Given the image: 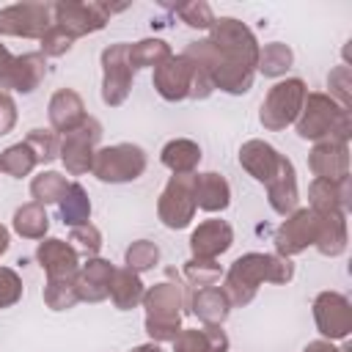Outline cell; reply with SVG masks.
<instances>
[{
	"label": "cell",
	"mask_w": 352,
	"mask_h": 352,
	"mask_svg": "<svg viewBox=\"0 0 352 352\" xmlns=\"http://www.w3.org/2000/svg\"><path fill=\"white\" fill-rule=\"evenodd\" d=\"M209 30V38L190 41L182 55L206 72L212 88H220L231 96L248 94L258 66V41L253 30L234 16L214 19Z\"/></svg>",
	"instance_id": "cell-1"
},
{
	"label": "cell",
	"mask_w": 352,
	"mask_h": 352,
	"mask_svg": "<svg viewBox=\"0 0 352 352\" xmlns=\"http://www.w3.org/2000/svg\"><path fill=\"white\" fill-rule=\"evenodd\" d=\"M294 278V264L278 253H245L239 256L223 280V292L231 305L253 302L261 283H289Z\"/></svg>",
	"instance_id": "cell-2"
},
{
	"label": "cell",
	"mask_w": 352,
	"mask_h": 352,
	"mask_svg": "<svg viewBox=\"0 0 352 352\" xmlns=\"http://www.w3.org/2000/svg\"><path fill=\"white\" fill-rule=\"evenodd\" d=\"M297 135L302 140H338V143H349L352 135V116L349 110H344L341 104H336L327 94H308L305 104L294 121Z\"/></svg>",
	"instance_id": "cell-3"
},
{
	"label": "cell",
	"mask_w": 352,
	"mask_h": 352,
	"mask_svg": "<svg viewBox=\"0 0 352 352\" xmlns=\"http://www.w3.org/2000/svg\"><path fill=\"white\" fill-rule=\"evenodd\" d=\"M143 308H146V333L154 344L173 341L182 333V305L184 294L179 283H154L143 292Z\"/></svg>",
	"instance_id": "cell-4"
},
{
	"label": "cell",
	"mask_w": 352,
	"mask_h": 352,
	"mask_svg": "<svg viewBox=\"0 0 352 352\" xmlns=\"http://www.w3.org/2000/svg\"><path fill=\"white\" fill-rule=\"evenodd\" d=\"M146 165H148L146 151L138 143H116L96 148L91 173L104 184H124L140 179Z\"/></svg>",
	"instance_id": "cell-5"
},
{
	"label": "cell",
	"mask_w": 352,
	"mask_h": 352,
	"mask_svg": "<svg viewBox=\"0 0 352 352\" xmlns=\"http://www.w3.org/2000/svg\"><path fill=\"white\" fill-rule=\"evenodd\" d=\"M305 96H308V88L300 77H289V80L275 82L270 88V94L264 96L261 110H258L261 126L270 132H280L289 124H294L302 104H305Z\"/></svg>",
	"instance_id": "cell-6"
},
{
	"label": "cell",
	"mask_w": 352,
	"mask_h": 352,
	"mask_svg": "<svg viewBox=\"0 0 352 352\" xmlns=\"http://www.w3.org/2000/svg\"><path fill=\"white\" fill-rule=\"evenodd\" d=\"M126 6H107V3H74V0H60L52 3V25L66 30L72 38L96 33L107 25V19L116 11H124Z\"/></svg>",
	"instance_id": "cell-7"
},
{
	"label": "cell",
	"mask_w": 352,
	"mask_h": 352,
	"mask_svg": "<svg viewBox=\"0 0 352 352\" xmlns=\"http://www.w3.org/2000/svg\"><path fill=\"white\" fill-rule=\"evenodd\" d=\"M129 44L118 41L102 50V102L107 107H121L132 91L135 69L126 55Z\"/></svg>",
	"instance_id": "cell-8"
},
{
	"label": "cell",
	"mask_w": 352,
	"mask_h": 352,
	"mask_svg": "<svg viewBox=\"0 0 352 352\" xmlns=\"http://www.w3.org/2000/svg\"><path fill=\"white\" fill-rule=\"evenodd\" d=\"M99 140H102V124H99L94 116H88L74 132L63 135V140H60L58 157H60L63 168H66L72 176L88 173L91 165H94V154H96Z\"/></svg>",
	"instance_id": "cell-9"
},
{
	"label": "cell",
	"mask_w": 352,
	"mask_h": 352,
	"mask_svg": "<svg viewBox=\"0 0 352 352\" xmlns=\"http://www.w3.org/2000/svg\"><path fill=\"white\" fill-rule=\"evenodd\" d=\"M195 209L198 206H195V195H192V173L170 176L157 201V214H160L162 226H168L173 231L187 228L195 217Z\"/></svg>",
	"instance_id": "cell-10"
},
{
	"label": "cell",
	"mask_w": 352,
	"mask_h": 352,
	"mask_svg": "<svg viewBox=\"0 0 352 352\" xmlns=\"http://www.w3.org/2000/svg\"><path fill=\"white\" fill-rule=\"evenodd\" d=\"M52 28V3H14L0 8V36L41 38Z\"/></svg>",
	"instance_id": "cell-11"
},
{
	"label": "cell",
	"mask_w": 352,
	"mask_h": 352,
	"mask_svg": "<svg viewBox=\"0 0 352 352\" xmlns=\"http://www.w3.org/2000/svg\"><path fill=\"white\" fill-rule=\"evenodd\" d=\"M319 234V214L314 209H294L275 231V250L283 258H292L311 248Z\"/></svg>",
	"instance_id": "cell-12"
},
{
	"label": "cell",
	"mask_w": 352,
	"mask_h": 352,
	"mask_svg": "<svg viewBox=\"0 0 352 352\" xmlns=\"http://www.w3.org/2000/svg\"><path fill=\"white\" fill-rule=\"evenodd\" d=\"M314 322L324 341H344L352 333V305L338 292H319L314 300Z\"/></svg>",
	"instance_id": "cell-13"
},
{
	"label": "cell",
	"mask_w": 352,
	"mask_h": 352,
	"mask_svg": "<svg viewBox=\"0 0 352 352\" xmlns=\"http://www.w3.org/2000/svg\"><path fill=\"white\" fill-rule=\"evenodd\" d=\"M192 80H195V66L184 55H170L160 66H154V91L165 102H182L190 99L192 94Z\"/></svg>",
	"instance_id": "cell-14"
},
{
	"label": "cell",
	"mask_w": 352,
	"mask_h": 352,
	"mask_svg": "<svg viewBox=\"0 0 352 352\" xmlns=\"http://www.w3.org/2000/svg\"><path fill=\"white\" fill-rule=\"evenodd\" d=\"M36 261L47 272V280H74L80 270V253L63 239H41L36 248Z\"/></svg>",
	"instance_id": "cell-15"
},
{
	"label": "cell",
	"mask_w": 352,
	"mask_h": 352,
	"mask_svg": "<svg viewBox=\"0 0 352 352\" xmlns=\"http://www.w3.org/2000/svg\"><path fill=\"white\" fill-rule=\"evenodd\" d=\"M308 168L324 182L349 179V146L338 140H319L308 154Z\"/></svg>",
	"instance_id": "cell-16"
},
{
	"label": "cell",
	"mask_w": 352,
	"mask_h": 352,
	"mask_svg": "<svg viewBox=\"0 0 352 352\" xmlns=\"http://www.w3.org/2000/svg\"><path fill=\"white\" fill-rule=\"evenodd\" d=\"M116 267L107 258H88L85 264H80L77 275H74V289L80 302H102L110 297V280H113Z\"/></svg>",
	"instance_id": "cell-17"
},
{
	"label": "cell",
	"mask_w": 352,
	"mask_h": 352,
	"mask_svg": "<svg viewBox=\"0 0 352 352\" xmlns=\"http://www.w3.org/2000/svg\"><path fill=\"white\" fill-rule=\"evenodd\" d=\"M234 245V228L226 220H204L190 234V250L192 258H217Z\"/></svg>",
	"instance_id": "cell-18"
},
{
	"label": "cell",
	"mask_w": 352,
	"mask_h": 352,
	"mask_svg": "<svg viewBox=\"0 0 352 352\" xmlns=\"http://www.w3.org/2000/svg\"><path fill=\"white\" fill-rule=\"evenodd\" d=\"M280 162H283V154H278V148L270 146V143H264V140H256L253 138V140H245L239 146V165L256 182H261V184H267L278 173Z\"/></svg>",
	"instance_id": "cell-19"
},
{
	"label": "cell",
	"mask_w": 352,
	"mask_h": 352,
	"mask_svg": "<svg viewBox=\"0 0 352 352\" xmlns=\"http://www.w3.org/2000/svg\"><path fill=\"white\" fill-rule=\"evenodd\" d=\"M47 116H50L52 132H60V135L74 132V129L88 118L80 94L72 91V88H60V91L52 94V99H50V104H47Z\"/></svg>",
	"instance_id": "cell-20"
},
{
	"label": "cell",
	"mask_w": 352,
	"mask_h": 352,
	"mask_svg": "<svg viewBox=\"0 0 352 352\" xmlns=\"http://www.w3.org/2000/svg\"><path fill=\"white\" fill-rule=\"evenodd\" d=\"M308 201L316 214H327V212H349L352 209V190H349V179L344 182H324V179H314L308 187Z\"/></svg>",
	"instance_id": "cell-21"
},
{
	"label": "cell",
	"mask_w": 352,
	"mask_h": 352,
	"mask_svg": "<svg viewBox=\"0 0 352 352\" xmlns=\"http://www.w3.org/2000/svg\"><path fill=\"white\" fill-rule=\"evenodd\" d=\"M47 77V58L41 52H25V55H14L11 72H8V82H6V94L16 91V94H33L41 80Z\"/></svg>",
	"instance_id": "cell-22"
},
{
	"label": "cell",
	"mask_w": 352,
	"mask_h": 352,
	"mask_svg": "<svg viewBox=\"0 0 352 352\" xmlns=\"http://www.w3.org/2000/svg\"><path fill=\"white\" fill-rule=\"evenodd\" d=\"M267 201L272 206V212L278 214H292L297 209V201H300V192H297V173H294V165L289 157H283L278 173L267 182Z\"/></svg>",
	"instance_id": "cell-23"
},
{
	"label": "cell",
	"mask_w": 352,
	"mask_h": 352,
	"mask_svg": "<svg viewBox=\"0 0 352 352\" xmlns=\"http://www.w3.org/2000/svg\"><path fill=\"white\" fill-rule=\"evenodd\" d=\"M192 195L195 206L204 212H223L231 204V184L226 176L206 170V173H192Z\"/></svg>",
	"instance_id": "cell-24"
},
{
	"label": "cell",
	"mask_w": 352,
	"mask_h": 352,
	"mask_svg": "<svg viewBox=\"0 0 352 352\" xmlns=\"http://www.w3.org/2000/svg\"><path fill=\"white\" fill-rule=\"evenodd\" d=\"M190 311L204 324H217L220 327L231 314V302H228V297H226V292L220 286H206V289H195L192 292Z\"/></svg>",
	"instance_id": "cell-25"
},
{
	"label": "cell",
	"mask_w": 352,
	"mask_h": 352,
	"mask_svg": "<svg viewBox=\"0 0 352 352\" xmlns=\"http://www.w3.org/2000/svg\"><path fill=\"white\" fill-rule=\"evenodd\" d=\"M173 352H228V336L217 324L182 330L173 338Z\"/></svg>",
	"instance_id": "cell-26"
},
{
	"label": "cell",
	"mask_w": 352,
	"mask_h": 352,
	"mask_svg": "<svg viewBox=\"0 0 352 352\" xmlns=\"http://www.w3.org/2000/svg\"><path fill=\"white\" fill-rule=\"evenodd\" d=\"M201 146L190 138H173L162 146L160 151V160L162 165L173 173V176H184V173H195L198 162H201Z\"/></svg>",
	"instance_id": "cell-27"
},
{
	"label": "cell",
	"mask_w": 352,
	"mask_h": 352,
	"mask_svg": "<svg viewBox=\"0 0 352 352\" xmlns=\"http://www.w3.org/2000/svg\"><path fill=\"white\" fill-rule=\"evenodd\" d=\"M314 248L330 258H336L346 250V214L344 212L319 214V234H316Z\"/></svg>",
	"instance_id": "cell-28"
},
{
	"label": "cell",
	"mask_w": 352,
	"mask_h": 352,
	"mask_svg": "<svg viewBox=\"0 0 352 352\" xmlns=\"http://www.w3.org/2000/svg\"><path fill=\"white\" fill-rule=\"evenodd\" d=\"M143 280H140V272L129 270V267H121L113 272V280H110V300L118 311H132L140 305L143 300Z\"/></svg>",
	"instance_id": "cell-29"
},
{
	"label": "cell",
	"mask_w": 352,
	"mask_h": 352,
	"mask_svg": "<svg viewBox=\"0 0 352 352\" xmlns=\"http://www.w3.org/2000/svg\"><path fill=\"white\" fill-rule=\"evenodd\" d=\"M58 212L63 226H85L91 220V198L85 192V187L80 182H69L63 198L58 201Z\"/></svg>",
	"instance_id": "cell-30"
},
{
	"label": "cell",
	"mask_w": 352,
	"mask_h": 352,
	"mask_svg": "<svg viewBox=\"0 0 352 352\" xmlns=\"http://www.w3.org/2000/svg\"><path fill=\"white\" fill-rule=\"evenodd\" d=\"M14 231L22 236V239H44L47 231H50V217H47V209L41 204H22L16 212H14Z\"/></svg>",
	"instance_id": "cell-31"
},
{
	"label": "cell",
	"mask_w": 352,
	"mask_h": 352,
	"mask_svg": "<svg viewBox=\"0 0 352 352\" xmlns=\"http://www.w3.org/2000/svg\"><path fill=\"white\" fill-rule=\"evenodd\" d=\"M294 63V52L289 44L280 41H270L264 47H258V66L256 72H261L264 77H283Z\"/></svg>",
	"instance_id": "cell-32"
},
{
	"label": "cell",
	"mask_w": 352,
	"mask_h": 352,
	"mask_svg": "<svg viewBox=\"0 0 352 352\" xmlns=\"http://www.w3.org/2000/svg\"><path fill=\"white\" fill-rule=\"evenodd\" d=\"M126 55H129V63H132V69L138 72V69H146V66H160L165 58H170L173 52H170V47L162 41V38H140V41H135V44H129V50H126Z\"/></svg>",
	"instance_id": "cell-33"
},
{
	"label": "cell",
	"mask_w": 352,
	"mask_h": 352,
	"mask_svg": "<svg viewBox=\"0 0 352 352\" xmlns=\"http://www.w3.org/2000/svg\"><path fill=\"white\" fill-rule=\"evenodd\" d=\"M36 165H38V160H36L33 148H30L25 140H22V143L8 146L6 151H0V170H3V173H8V176H14V179L28 176Z\"/></svg>",
	"instance_id": "cell-34"
},
{
	"label": "cell",
	"mask_w": 352,
	"mask_h": 352,
	"mask_svg": "<svg viewBox=\"0 0 352 352\" xmlns=\"http://www.w3.org/2000/svg\"><path fill=\"white\" fill-rule=\"evenodd\" d=\"M66 187H69V182H66L63 173H58V170H41L30 182V195L36 198V204L47 206V204H58L63 198Z\"/></svg>",
	"instance_id": "cell-35"
},
{
	"label": "cell",
	"mask_w": 352,
	"mask_h": 352,
	"mask_svg": "<svg viewBox=\"0 0 352 352\" xmlns=\"http://www.w3.org/2000/svg\"><path fill=\"white\" fill-rule=\"evenodd\" d=\"M184 278L195 286V289H206V286H214L220 278H223V270L217 261L212 258H190L184 264Z\"/></svg>",
	"instance_id": "cell-36"
},
{
	"label": "cell",
	"mask_w": 352,
	"mask_h": 352,
	"mask_svg": "<svg viewBox=\"0 0 352 352\" xmlns=\"http://www.w3.org/2000/svg\"><path fill=\"white\" fill-rule=\"evenodd\" d=\"M44 302L52 311H69L80 302L74 280H47L44 283Z\"/></svg>",
	"instance_id": "cell-37"
},
{
	"label": "cell",
	"mask_w": 352,
	"mask_h": 352,
	"mask_svg": "<svg viewBox=\"0 0 352 352\" xmlns=\"http://www.w3.org/2000/svg\"><path fill=\"white\" fill-rule=\"evenodd\" d=\"M124 261H126L129 270L146 272V270H151V267L160 261V248H157V242H151V239H138V242H132V245L126 248Z\"/></svg>",
	"instance_id": "cell-38"
},
{
	"label": "cell",
	"mask_w": 352,
	"mask_h": 352,
	"mask_svg": "<svg viewBox=\"0 0 352 352\" xmlns=\"http://www.w3.org/2000/svg\"><path fill=\"white\" fill-rule=\"evenodd\" d=\"M25 143L33 148L36 160L38 162H52L58 160V151H60V140H58V132L52 129H30Z\"/></svg>",
	"instance_id": "cell-39"
},
{
	"label": "cell",
	"mask_w": 352,
	"mask_h": 352,
	"mask_svg": "<svg viewBox=\"0 0 352 352\" xmlns=\"http://www.w3.org/2000/svg\"><path fill=\"white\" fill-rule=\"evenodd\" d=\"M69 245H72L77 253H82V256H88V258H94V256L102 250V234H99V228H96L94 223L74 226V228H72V234H69Z\"/></svg>",
	"instance_id": "cell-40"
},
{
	"label": "cell",
	"mask_w": 352,
	"mask_h": 352,
	"mask_svg": "<svg viewBox=\"0 0 352 352\" xmlns=\"http://www.w3.org/2000/svg\"><path fill=\"white\" fill-rule=\"evenodd\" d=\"M327 88H330V99L336 102V104H341L344 110H349V99H352V72H349V66L346 63H341V66H336L330 74H327Z\"/></svg>",
	"instance_id": "cell-41"
},
{
	"label": "cell",
	"mask_w": 352,
	"mask_h": 352,
	"mask_svg": "<svg viewBox=\"0 0 352 352\" xmlns=\"http://www.w3.org/2000/svg\"><path fill=\"white\" fill-rule=\"evenodd\" d=\"M176 14H179V19H182L184 25L198 28V30H209V28L214 25V14H212L209 3H204V0L182 3V6H176Z\"/></svg>",
	"instance_id": "cell-42"
},
{
	"label": "cell",
	"mask_w": 352,
	"mask_h": 352,
	"mask_svg": "<svg viewBox=\"0 0 352 352\" xmlns=\"http://www.w3.org/2000/svg\"><path fill=\"white\" fill-rule=\"evenodd\" d=\"M38 41H41V55H44V58H47V55H50V58H60V55H66V52L72 50V44H74V38H72L66 30H60L58 25H52Z\"/></svg>",
	"instance_id": "cell-43"
},
{
	"label": "cell",
	"mask_w": 352,
	"mask_h": 352,
	"mask_svg": "<svg viewBox=\"0 0 352 352\" xmlns=\"http://www.w3.org/2000/svg\"><path fill=\"white\" fill-rule=\"evenodd\" d=\"M22 300V280L11 267H0V308H11Z\"/></svg>",
	"instance_id": "cell-44"
},
{
	"label": "cell",
	"mask_w": 352,
	"mask_h": 352,
	"mask_svg": "<svg viewBox=\"0 0 352 352\" xmlns=\"http://www.w3.org/2000/svg\"><path fill=\"white\" fill-rule=\"evenodd\" d=\"M16 124V102L11 99V94L0 91V138L8 135Z\"/></svg>",
	"instance_id": "cell-45"
},
{
	"label": "cell",
	"mask_w": 352,
	"mask_h": 352,
	"mask_svg": "<svg viewBox=\"0 0 352 352\" xmlns=\"http://www.w3.org/2000/svg\"><path fill=\"white\" fill-rule=\"evenodd\" d=\"M11 63H14V55L8 52V47H6V44H0V88H6V82H8Z\"/></svg>",
	"instance_id": "cell-46"
},
{
	"label": "cell",
	"mask_w": 352,
	"mask_h": 352,
	"mask_svg": "<svg viewBox=\"0 0 352 352\" xmlns=\"http://www.w3.org/2000/svg\"><path fill=\"white\" fill-rule=\"evenodd\" d=\"M302 352H346V349H341V346H336L333 341H324V338H319V341H311Z\"/></svg>",
	"instance_id": "cell-47"
},
{
	"label": "cell",
	"mask_w": 352,
	"mask_h": 352,
	"mask_svg": "<svg viewBox=\"0 0 352 352\" xmlns=\"http://www.w3.org/2000/svg\"><path fill=\"white\" fill-rule=\"evenodd\" d=\"M8 245H11V236H8V228L6 226H0V256L8 250Z\"/></svg>",
	"instance_id": "cell-48"
},
{
	"label": "cell",
	"mask_w": 352,
	"mask_h": 352,
	"mask_svg": "<svg viewBox=\"0 0 352 352\" xmlns=\"http://www.w3.org/2000/svg\"><path fill=\"white\" fill-rule=\"evenodd\" d=\"M132 352H165V349H162L160 344H154V341H151V344H140V346H135Z\"/></svg>",
	"instance_id": "cell-49"
}]
</instances>
